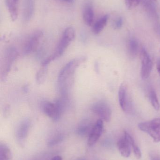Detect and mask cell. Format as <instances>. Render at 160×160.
<instances>
[{
	"mask_svg": "<svg viewBox=\"0 0 160 160\" xmlns=\"http://www.w3.org/2000/svg\"><path fill=\"white\" fill-rule=\"evenodd\" d=\"M92 111L102 120L106 122H109L111 120V110L109 104L105 102L100 101L94 103L92 107Z\"/></svg>",
	"mask_w": 160,
	"mask_h": 160,
	"instance_id": "obj_5",
	"label": "cell"
},
{
	"mask_svg": "<svg viewBox=\"0 0 160 160\" xmlns=\"http://www.w3.org/2000/svg\"><path fill=\"white\" fill-rule=\"evenodd\" d=\"M12 153L7 145L3 143L0 144V160H11Z\"/></svg>",
	"mask_w": 160,
	"mask_h": 160,
	"instance_id": "obj_20",
	"label": "cell"
},
{
	"mask_svg": "<svg viewBox=\"0 0 160 160\" xmlns=\"http://www.w3.org/2000/svg\"><path fill=\"white\" fill-rule=\"evenodd\" d=\"M119 102L121 109L126 112L131 111V102L128 96L127 87L125 84L122 83L118 91Z\"/></svg>",
	"mask_w": 160,
	"mask_h": 160,
	"instance_id": "obj_10",
	"label": "cell"
},
{
	"mask_svg": "<svg viewBox=\"0 0 160 160\" xmlns=\"http://www.w3.org/2000/svg\"><path fill=\"white\" fill-rule=\"evenodd\" d=\"M138 128L150 135L155 142H160V118L140 123Z\"/></svg>",
	"mask_w": 160,
	"mask_h": 160,
	"instance_id": "obj_4",
	"label": "cell"
},
{
	"mask_svg": "<svg viewBox=\"0 0 160 160\" xmlns=\"http://www.w3.org/2000/svg\"><path fill=\"white\" fill-rule=\"evenodd\" d=\"M65 98L63 97L62 99H58L54 102H44L41 104L42 111L54 121H57L65 108Z\"/></svg>",
	"mask_w": 160,
	"mask_h": 160,
	"instance_id": "obj_3",
	"label": "cell"
},
{
	"mask_svg": "<svg viewBox=\"0 0 160 160\" xmlns=\"http://www.w3.org/2000/svg\"><path fill=\"white\" fill-rule=\"evenodd\" d=\"M151 158L152 160H160V156L158 155H153Z\"/></svg>",
	"mask_w": 160,
	"mask_h": 160,
	"instance_id": "obj_28",
	"label": "cell"
},
{
	"mask_svg": "<svg viewBox=\"0 0 160 160\" xmlns=\"http://www.w3.org/2000/svg\"><path fill=\"white\" fill-rule=\"evenodd\" d=\"M117 146L121 156L126 158H128L130 156L131 145L125 135L118 140Z\"/></svg>",
	"mask_w": 160,
	"mask_h": 160,
	"instance_id": "obj_13",
	"label": "cell"
},
{
	"mask_svg": "<svg viewBox=\"0 0 160 160\" xmlns=\"http://www.w3.org/2000/svg\"><path fill=\"white\" fill-rule=\"evenodd\" d=\"M128 54L130 57L134 58L137 56L139 50V43L136 38H131L129 39L127 45Z\"/></svg>",
	"mask_w": 160,
	"mask_h": 160,
	"instance_id": "obj_18",
	"label": "cell"
},
{
	"mask_svg": "<svg viewBox=\"0 0 160 160\" xmlns=\"http://www.w3.org/2000/svg\"><path fill=\"white\" fill-rule=\"evenodd\" d=\"M109 18V15H104L93 25L92 31L95 34H98L102 32L107 24Z\"/></svg>",
	"mask_w": 160,
	"mask_h": 160,
	"instance_id": "obj_19",
	"label": "cell"
},
{
	"mask_svg": "<svg viewBox=\"0 0 160 160\" xmlns=\"http://www.w3.org/2000/svg\"><path fill=\"white\" fill-rule=\"evenodd\" d=\"M124 135L126 136V138L127 139L128 141L129 142L131 147L133 149V152H134L135 157L137 159L141 158V157H142V152H141V150H140L139 147L137 145L136 143L135 142L134 139L127 132L125 131L124 132Z\"/></svg>",
	"mask_w": 160,
	"mask_h": 160,
	"instance_id": "obj_21",
	"label": "cell"
},
{
	"mask_svg": "<svg viewBox=\"0 0 160 160\" xmlns=\"http://www.w3.org/2000/svg\"><path fill=\"white\" fill-rule=\"evenodd\" d=\"M30 126V120L28 119H24L20 123L16 131V140L17 142L21 147L23 148L25 146Z\"/></svg>",
	"mask_w": 160,
	"mask_h": 160,
	"instance_id": "obj_8",
	"label": "cell"
},
{
	"mask_svg": "<svg viewBox=\"0 0 160 160\" xmlns=\"http://www.w3.org/2000/svg\"><path fill=\"white\" fill-rule=\"evenodd\" d=\"M83 18L85 24L91 26L93 24L94 19V11L93 5L91 3H87L84 8Z\"/></svg>",
	"mask_w": 160,
	"mask_h": 160,
	"instance_id": "obj_14",
	"label": "cell"
},
{
	"mask_svg": "<svg viewBox=\"0 0 160 160\" xmlns=\"http://www.w3.org/2000/svg\"><path fill=\"white\" fill-rule=\"evenodd\" d=\"M19 1V0H5L6 5L13 21H15L18 18Z\"/></svg>",
	"mask_w": 160,
	"mask_h": 160,
	"instance_id": "obj_15",
	"label": "cell"
},
{
	"mask_svg": "<svg viewBox=\"0 0 160 160\" xmlns=\"http://www.w3.org/2000/svg\"><path fill=\"white\" fill-rule=\"evenodd\" d=\"M154 1H156V0H154Z\"/></svg>",
	"mask_w": 160,
	"mask_h": 160,
	"instance_id": "obj_32",
	"label": "cell"
},
{
	"mask_svg": "<svg viewBox=\"0 0 160 160\" xmlns=\"http://www.w3.org/2000/svg\"><path fill=\"white\" fill-rule=\"evenodd\" d=\"M157 69L160 76V59H159L157 62Z\"/></svg>",
	"mask_w": 160,
	"mask_h": 160,
	"instance_id": "obj_29",
	"label": "cell"
},
{
	"mask_svg": "<svg viewBox=\"0 0 160 160\" xmlns=\"http://www.w3.org/2000/svg\"><path fill=\"white\" fill-rule=\"evenodd\" d=\"M123 19L121 17L116 18L112 22V26L114 29H119L121 28L123 25Z\"/></svg>",
	"mask_w": 160,
	"mask_h": 160,
	"instance_id": "obj_26",
	"label": "cell"
},
{
	"mask_svg": "<svg viewBox=\"0 0 160 160\" xmlns=\"http://www.w3.org/2000/svg\"><path fill=\"white\" fill-rule=\"evenodd\" d=\"M47 72L48 66L42 65V67L39 70L36 76V80L37 83L41 84L44 82L47 77Z\"/></svg>",
	"mask_w": 160,
	"mask_h": 160,
	"instance_id": "obj_22",
	"label": "cell"
},
{
	"mask_svg": "<svg viewBox=\"0 0 160 160\" xmlns=\"http://www.w3.org/2000/svg\"><path fill=\"white\" fill-rule=\"evenodd\" d=\"M142 68H141V77L143 80L147 79L152 69V62L148 53L144 48H142L140 53Z\"/></svg>",
	"mask_w": 160,
	"mask_h": 160,
	"instance_id": "obj_7",
	"label": "cell"
},
{
	"mask_svg": "<svg viewBox=\"0 0 160 160\" xmlns=\"http://www.w3.org/2000/svg\"><path fill=\"white\" fill-rule=\"evenodd\" d=\"M93 126L91 121L88 119L83 120L80 122L77 128V133L78 135L84 136L90 133Z\"/></svg>",
	"mask_w": 160,
	"mask_h": 160,
	"instance_id": "obj_16",
	"label": "cell"
},
{
	"mask_svg": "<svg viewBox=\"0 0 160 160\" xmlns=\"http://www.w3.org/2000/svg\"><path fill=\"white\" fill-rule=\"evenodd\" d=\"M34 0H24L23 9V18L25 22L29 21L34 15Z\"/></svg>",
	"mask_w": 160,
	"mask_h": 160,
	"instance_id": "obj_12",
	"label": "cell"
},
{
	"mask_svg": "<svg viewBox=\"0 0 160 160\" xmlns=\"http://www.w3.org/2000/svg\"><path fill=\"white\" fill-rule=\"evenodd\" d=\"M86 60L85 57L73 59L67 63L61 69L58 76V84L59 92L63 97H66L73 82L75 71L78 67Z\"/></svg>",
	"mask_w": 160,
	"mask_h": 160,
	"instance_id": "obj_1",
	"label": "cell"
},
{
	"mask_svg": "<svg viewBox=\"0 0 160 160\" xmlns=\"http://www.w3.org/2000/svg\"><path fill=\"white\" fill-rule=\"evenodd\" d=\"M62 1H65V2H67L72 3L73 2L74 0H62Z\"/></svg>",
	"mask_w": 160,
	"mask_h": 160,
	"instance_id": "obj_31",
	"label": "cell"
},
{
	"mask_svg": "<svg viewBox=\"0 0 160 160\" xmlns=\"http://www.w3.org/2000/svg\"><path fill=\"white\" fill-rule=\"evenodd\" d=\"M103 129V120L98 119L93 126L89 134L88 139V145L92 146L98 141L102 134Z\"/></svg>",
	"mask_w": 160,
	"mask_h": 160,
	"instance_id": "obj_11",
	"label": "cell"
},
{
	"mask_svg": "<svg viewBox=\"0 0 160 160\" xmlns=\"http://www.w3.org/2000/svg\"><path fill=\"white\" fill-rule=\"evenodd\" d=\"M154 29L157 37L160 41V21L159 19L154 21Z\"/></svg>",
	"mask_w": 160,
	"mask_h": 160,
	"instance_id": "obj_27",
	"label": "cell"
},
{
	"mask_svg": "<svg viewBox=\"0 0 160 160\" xmlns=\"http://www.w3.org/2000/svg\"><path fill=\"white\" fill-rule=\"evenodd\" d=\"M142 0H125L126 6L128 9L135 8L139 5Z\"/></svg>",
	"mask_w": 160,
	"mask_h": 160,
	"instance_id": "obj_25",
	"label": "cell"
},
{
	"mask_svg": "<svg viewBox=\"0 0 160 160\" xmlns=\"http://www.w3.org/2000/svg\"><path fill=\"white\" fill-rule=\"evenodd\" d=\"M143 7L149 18L153 21L159 19V17L157 12L156 7L151 1L148 0L145 1L143 3Z\"/></svg>",
	"mask_w": 160,
	"mask_h": 160,
	"instance_id": "obj_17",
	"label": "cell"
},
{
	"mask_svg": "<svg viewBox=\"0 0 160 160\" xmlns=\"http://www.w3.org/2000/svg\"><path fill=\"white\" fill-rule=\"evenodd\" d=\"M18 56V52L16 48H10L8 49L5 54L3 65L1 73V78L4 79L8 74L12 63Z\"/></svg>",
	"mask_w": 160,
	"mask_h": 160,
	"instance_id": "obj_6",
	"label": "cell"
},
{
	"mask_svg": "<svg viewBox=\"0 0 160 160\" xmlns=\"http://www.w3.org/2000/svg\"><path fill=\"white\" fill-rule=\"evenodd\" d=\"M64 137L61 133H57L51 137L48 142L49 146L53 147L60 143L64 140Z\"/></svg>",
	"mask_w": 160,
	"mask_h": 160,
	"instance_id": "obj_24",
	"label": "cell"
},
{
	"mask_svg": "<svg viewBox=\"0 0 160 160\" xmlns=\"http://www.w3.org/2000/svg\"><path fill=\"white\" fill-rule=\"evenodd\" d=\"M75 37V32L73 27H68L66 28L57 45L55 52L43 61L42 62V65L48 66L51 62L61 56L70 43L73 41Z\"/></svg>",
	"mask_w": 160,
	"mask_h": 160,
	"instance_id": "obj_2",
	"label": "cell"
},
{
	"mask_svg": "<svg viewBox=\"0 0 160 160\" xmlns=\"http://www.w3.org/2000/svg\"><path fill=\"white\" fill-rule=\"evenodd\" d=\"M43 36V32L40 31H36L33 33L25 43L24 53L29 54L35 51L39 45Z\"/></svg>",
	"mask_w": 160,
	"mask_h": 160,
	"instance_id": "obj_9",
	"label": "cell"
},
{
	"mask_svg": "<svg viewBox=\"0 0 160 160\" xmlns=\"http://www.w3.org/2000/svg\"><path fill=\"white\" fill-rule=\"evenodd\" d=\"M51 160H63V158L61 156H56L54 157Z\"/></svg>",
	"mask_w": 160,
	"mask_h": 160,
	"instance_id": "obj_30",
	"label": "cell"
},
{
	"mask_svg": "<svg viewBox=\"0 0 160 160\" xmlns=\"http://www.w3.org/2000/svg\"><path fill=\"white\" fill-rule=\"evenodd\" d=\"M149 99L150 102L154 109L157 111H158L160 109V105L157 96L156 91L153 89H151L149 92Z\"/></svg>",
	"mask_w": 160,
	"mask_h": 160,
	"instance_id": "obj_23",
	"label": "cell"
}]
</instances>
